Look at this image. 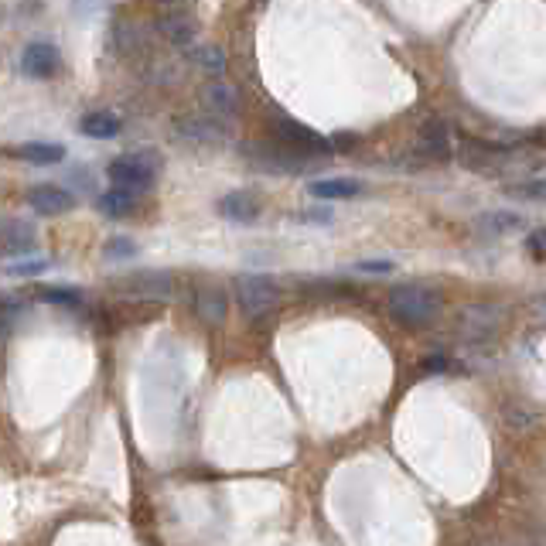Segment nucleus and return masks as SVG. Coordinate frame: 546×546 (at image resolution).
<instances>
[{"label": "nucleus", "mask_w": 546, "mask_h": 546, "mask_svg": "<svg viewBox=\"0 0 546 546\" xmlns=\"http://www.w3.org/2000/svg\"><path fill=\"white\" fill-rule=\"evenodd\" d=\"M519 226H523V215L509 212V209H492L475 219V229L482 236H509V233H516Z\"/></svg>", "instance_id": "16"}, {"label": "nucleus", "mask_w": 546, "mask_h": 546, "mask_svg": "<svg viewBox=\"0 0 546 546\" xmlns=\"http://www.w3.org/2000/svg\"><path fill=\"white\" fill-rule=\"evenodd\" d=\"M417 147H420V154L434 157V161H444V157H451V134H448V127H444L441 120H427L424 127H420Z\"/></svg>", "instance_id": "13"}, {"label": "nucleus", "mask_w": 546, "mask_h": 546, "mask_svg": "<svg viewBox=\"0 0 546 546\" xmlns=\"http://www.w3.org/2000/svg\"><path fill=\"white\" fill-rule=\"evenodd\" d=\"M246 161L253 164L256 171H267V175H304V168H308V154L301 151H277V147L270 144H253V147H243Z\"/></svg>", "instance_id": "4"}, {"label": "nucleus", "mask_w": 546, "mask_h": 546, "mask_svg": "<svg viewBox=\"0 0 546 546\" xmlns=\"http://www.w3.org/2000/svg\"><path fill=\"white\" fill-rule=\"evenodd\" d=\"M28 205L38 215H65L76 209V195L65 192L59 185H35L28 192Z\"/></svg>", "instance_id": "10"}, {"label": "nucleus", "mask_w": 546, "mask_h": 546, "mask_svg": "<svg viewBox=\"0 0 546 546\" xmlns=\"http://www.w3.org/2000/svg\"><path fill=\"white\" fill-rule=\"evenodd\" d=\"M113 188H127V192H151L157 178V157L154 154H123L117 161H110L106 168Z\"/></svg>", "instance_id": "2"}, {"label": "nucleus", "mask_w": 546, "mask_h": 546, "mask_svg": "<svg viewBox=\"0 0 546 546\" xmlns=\"http://www.w3.org/2000/svg\"><path fill=\"white\" fill-rule=\"evenodd\" d=\"M366 192V185L355 178H321L311 181V195L314 198H325V202H345V198H355Z\"/></svg>", "instance_id": "15"}, {"label": "nucleus", "mask_w": 546, "mask_h": 546, "mask_svg": "<svg viewBox=\"0 0 546 546\" xmlns=\"http://www.w3.org/2000/svg\"><path fill=\"white\" fill-rule=\"evenodd\" d=\"M277 137L280 144H287L291 151H301V154H328L332 144L318 134V130L304 127V123H294V120H277Z\"/></svg>", "instance_id": "8"}, {"label": "nucleus", "mask_w": 546, "mask_h": 546, "mask_svg": "<svg viewBox=\"0 0 546 546\" xmlns=\"http://www.w3.org/2000/svg\"><path fill=\"white\" fill-rule=\"evenodd\" d=\"M79 130L93 140H113V137H120L123 123H120V117H113V113H89V117L79 120Z\"/></svg>", "instance_id": "21"}, {"label": "nucleus", "mask_w": 546, "mask_h": 546, "mask_svg": "<svg viewBox=\"0 0 546 546\" xmlns=\"http://www.w3.org/2000/svg\"><path fill=\"white\" fill-rule=\"evenodd\" d=\"M202 106L219 120H233L239 113V96L229 82H205L202 86Z\"/></svg>", "instance_id": "11"}, {"label": "nucleus", "mask_w": 546, "mask_h": 546, "mask_svg": "<svg viewBox=\"0 0 546 546\" xmlns=\"http://www.w3.org/2000/svg\"><path fill=\"white\" fill-rule=\"evenodd\" d=\"M38 233L31 222L24 219H7L4 222V256H28L35 253Z\"/></svg>", "instance_id": "12"}, {"label": "nucleus", "mask_w": 546, "mask_h": 546, "mask_svg": "<svg viewBox=\"0 0 546 546\" xmlns=\"http://www.w3.org/2000/svg\"><path fill=\"white\" fill-rule=\"evenodd\" d=\"M175 137L198 147H222L229 140V127L219 117H175Z\"/></svg>", "instance_id": "5"}, {"label": "nucleus", "mask_w": 546, "mask_h": 546, "mask_svg": "<svg viewBox=\"0 0 546 546\" xmlns=\"http://www.w3.org/2000/svg\"><path fill=\"white\" fill-rule=\"evenodd\" d=\"M14 157L28 164H59L65 157V147L55 144V140H31V144L14 147Z\"/></svg>", "instance_id": "19"}, {"label": "nucleus", "mask_w": 546, "mask_h": 546, "mask_svg": "<svg viewBox=\"0 0 546 546\" xmlns=\"http://www.w3.org/2000/svg\"><path fill=\"white\" fill-rule=\"evenodd\" d=\"M236 301L246 318H263L280 304V287L277 280L260 277V273H246L236 280Z\"/></svg>", "instance_id": "3"}, {"label": "nucleus", "mask_w": 546, "mask_h": 546, "mask_svg": "<svg viewBox=\"0 0 546 546\" xmlns=\"http://www.w3.org/2000/svg\"><path fill=\"white\" fill-rule=\"evenodd\" d=\"M444 308V297L434 287L424 284H400L393 287L390 297H386V311L396 325H407V328H424L430 321L441 314Z\"/></svg>", "instance_id": "1"}, {"label": "nucleus", "mask_w": 546, "mask_h": 546, "mask_svg": "<svg viewBox=\"0 0 546 546\" xmlns=\"http://www.w3.org/2000/svg\"><path fill=\"white\" fill-rule=\"evenodd\" d=\"M21 72L31 79H52L62 72V52L48 41H31L21 52Z\"/></svg>", "instance_id": "6"}, {"label": "nucleus", "mask_w": 546, "mask_h": 546, "mask_svg": "<svg viewBox=\"0 0 546 546\" xmlns=\"http://www.w3.org/2000/svg\"><path fill=\"white\" fill-rule=\"evenodd\" d=\"M48 260H28V263H7V277H35V273H45Z\"/></svg>", "instance_id": "26"}, {"label": "nucleus", "mask_w": 546, "mask_h": 546, "mask_svg": "<svg viewBox=\"0 0 546 546\" xmlns=\"http://www.w3.org/2000/svg\"><path fill=\"white\" fill-rule=\"evenodd\" d=\"M96 209L103 215H110V219H123V215H130L137 209V192H127V188H110V192H103L96 198Z\"/></svg>", "instance_id": "20"}, {"label": "nucleus", "mask_w": 546, "mask_h": 546, "mask_svg": "<svg viewBox=\"0 0 546 546\" xmlns=\"http://www.w3.org/2000/svg\"><path fill=\"white\" fill-rule=\"evenodd\" d=\"M38 301L62 304V308H76V304L82 301V294L72 291V287H38Z\"/></svg>", "instance_id": "23"}, {"label": "nucleus", "mask_w": 546, "mask_h": 546, "mask_svg": "<svg viewBox=\"0 0 546 546\" xmlns=\"http://www.w3.org/2000/svg\"><path fill=\"white\" fill-rule=\"evenodd\" d=\"M420 369L424 372H451V359H444V355H427L424 362H420Z\"/></svg>", "instance_id": "28"}, {"label": "nucleus", "mask_w": 546, "mask_h": 546, "mask_svg": "<svg viewBox=\"0 0 546 546\" xmlns=\"http://www.w3.org/2000/svg\"><path fill=\"white\" fill-rule=\"evenodd\" d=\"M499 325H502V308H495V304H468V308L458 314V328L475 338L492 335Z\"/></svg>", "instance_id": "9"}, {"label": "nucleus", "mask_w": 546, "mask_h": 546, "mask_svg": "<svg viewBox=\"0 0 546 546\" xmlns=\"http://www.w3.org/2000/svg\"><path fill=\"white\" fill-rule=\"evenodd\" d=\"M526 250L529 256H536V260H546V226L533 229V233L526 236Z\"/></svg>", "instance_id": "27"}, {"label": "nucleus", "mask_w": 546, "mask_h": 546, "mask_svg": "<svg viewBox=\"0 0 546 546\" xmlns=\"http://www.w3.org/2000/svg\"><path fill=\"white\" fill-rule=\"evenodd\" d=\"M219 212L226 215L229 222H253L260 215V198L253 192H229L219 202Z\"/></svg>", "instance_id": "18"}, {"label": "nucleus", "mask_w": 546, "mask_h": 546, "mask_svg": "<svg viewBox=\"0 0 546 546\" xmlns=\"http://www.w3.org/2000/svg\"><path fill=\"white\" fill-rule=\"evenodd\" d=\"M134 253H137V243L127 236H113V239H106V246H103L106 260H130Z\"/></svg>", "instance_id": "25"}, {"label": "nucleus", "mask_w": 546, "mask_h": 546, "mask_svg": "<svg viewBox=\"0 0 546 546\" xmlns=\"http://www.w3.org/2000/svg\"><path fill=\"white\" fill-rule=\"evenodd\" d=\"M157 4H178V0H157Z\"/></svg>", "instance_id": "31"}, {"label": "nucleus", "mask_w": 546, "mask_h": 546, "mask_svg": "<svg viewBox=\"0 0 546 546\" xmlns=\"http://www.w3.org/2000/svg\"><path fill=\"white\" fill-rule=\"evenodd\" d=\"M195 59L209 76H222V72H226V55H222V48H215V45H205Z\"/></svg>", "instance_id": "24"}, {"label": "nucleus", "mask_w": 546, "mask_h": 546, "mask_svg": "<svg viewBox=\"0 0 546 546\" xmlns=\"http://www.w3.org/2000/svg\"><path fill=\"white\" fill-rule=\"evenodd\" d=\"M533 314H536L540 321H546V294H540V297L533 301Z\"/></svg>", "instance_id": "30"}, {"label": "nucleus", "mask_w": 546, "mask_h": 546, "mask_svg": "<svg viewBox=\"0 0 546 546\" xmlns=\"http://www.w3.org/2000/svg\"><path fill=\"white\" fill-rule=\"evenodd\" d=\"M362 273H393V263L390 260H362V263H355Z\"/></svg>", "instance_id": "29"}, {"label": "nucleus", "mask_w": 546, "mask_h": 546, "mask_svg": "<svg viewBox=\"0 0 546 546\" xmlns=\"http://www.w3.org/2000/svg\"><path fill=\"white\" fill-rule=\"evenodd\" d=\"M123 291L147 301H164L175 294V277L168 270H140L134 277H123Z\"/></svg>", "instance_id": "7"}, {"label": "nucleus", "mask_w": 546, "mask_h": 546, "mask_svg": "<svg viewBox=\"0 0 546 546\" xmlns=\"http://www.w3.org/2000/svg\"><path fill=\"white\" fill-rule=\"evenodd\" d=\"M461 161H465L471 171H478V175H488V171H495V164L502 161V151L482 144V140H465V144H461Z\"/></svg>", "instance_id": "17"}, {"label": "nucleus", "mask_w": 546, "mask_h": 546, "mask_svg": "<svg viewBox=\"0 0 546 546\" xmlns=\"http://www.w3.org/2000/svg\"><path fill=\"white\" fill-rule=\"evenodd\" d=\"M157 31H161L168 41H175V45H188L195 35V24L188 18H161L157 21Z\"/></svg>", "instance_id": "22"}, {"label": "nucleus", "mask_w": 546, "mask_h": 546, "mask_svg": "<svg viewBox=\"0 0 546 546\" xmlns=\"http://www.w3.org/2000/svg\"><path fill=\"white\" fill-rule=\"evenodd\" d=\"M195 311H198V318H202L205 325H222L226 314H229L226 291H219V287H202V291L195 294Z\"/></svg>", "instance_id": "14"}]
</instances>
